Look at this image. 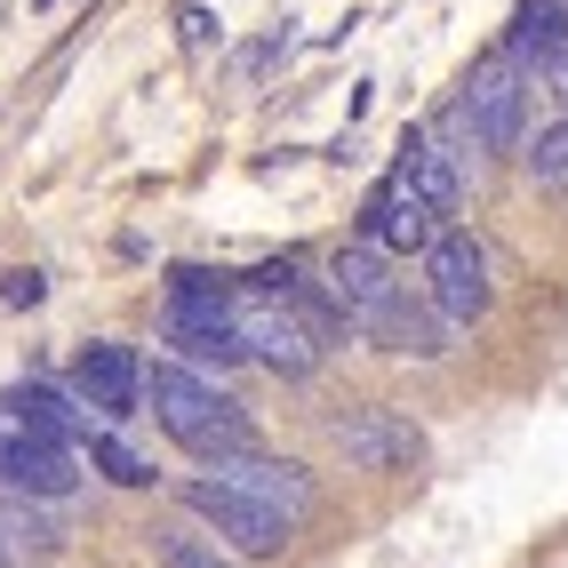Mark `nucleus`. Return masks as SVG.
Returning <instances> with one entry per match:
<instances>
[{
	"label": "nucleus",
	"mask_w": 568,
	"mask_h": 568,
	"mask_svg": "<svg viewBox=\"0 0 568 568\" xmlns=\"http://www.w3.org/2000/svg\"><path fill=\"white\" fill-rule=\"evenodd\" d=\"M328 296H336V313H345V328L368 336L376 353H408V361L448 353V321L416 305L408 281L393 273V256L376 241H353V248L328 256Z\"/></svg>",
	"instance_id": "nucleus-1"
},
{
	"label": "nucleus",
	"mask_w": 568,
	"mask_h": 568,
	"mask_svg": "<svg viewBox=\"0 0 568 568\" xmlns=\"http://www.w3.org/2000/svg\"><path fill=\"white\" fill-rule=\"evenodd\" d=\"M169 345L193 368H241V321H233V281L224 273H176L169 288Z\"/></svg>",
	"instance_id": "nucleus-3"
},
{
	"label": "nucleus",
	"mask_w": 568,
	"mask_h": 568,
	"mask_svg": "<svg viewBox=\"0 0 568 568\" xmlns=\"http://www.w3.org/2000/svg\"><path fill=\"white\" fill-rule=\"evenodd\" d=\"M465 121H473V144L480 153H520V129H528V64L520 57H488L465 72Z\"/></svg>",
	"instance_id": "nucleus-6"
},
{
	"label": "nucleus",
	"mask_w": 568,
	"mask_h": 568,
	"mask_svg": "<svg viewBox=\"0 0 568 568\" xmlns=\"http://www.w3.org/2000/svg\"><path fill=\"white\" fill-rule=\"evenodd\" d=\"M520 161H528V176H537L545 193H568V121H552V129H545L537 144H528Z\"/></svg>",
	"instance_id": "nucleus-17"
},
{
	"label": "nucleus",
	"mask_w": 568,
	"mask_h": 568,
	"mask_svg": "<svg viewBox=\"0 0 568 568\" xmlns=\"http://www.w3.org/2000/svg\"><path fill=\"white\" fill-rule=\"evenodd\" d=\"M0 408H9V416H24V425H41V433H49V440H64V448L97 433V425H89V408H72V393H57V385H32V376L0 393Z\"/></svg>",
	"instance_id": "nucleus-13"
},
{
	"label": "nucleus",
	"mask_w": 568,
	"mask_h": 568,
	"mask_svg": "<svg viewBox=\"0 0 568 568\" xmlns=\"http://www.w3.org/2000/svg\"><path fill=\"white\" fill-rule=\"evenodd\" d=\"M89 465L112 480V488H153V465L136 457V448H121V440H104V433H89Z\"/></svg>",
	"instance_id": "nucleus-16"
},
{
	"label": "nucleus",
	"mask_w": 568,
	"mask_h": 568,
	"mask_svg": "<svg viewBox=\"0 0 568 568\" xmlns=\"http://www.w3.org/2000/svg\"><path fill=\"white\" fill-rule=\"evenodd\" d=\"M184 513L209 520L216 537H224V552H241V560H273V552H288V537H296V520H281L273 505H256L248 488L216 480V473L184 480Z\"/></svg>",
	"instance_id": "nucleus-4"
},
{
	"label": "nucleus",
	"mask_w": 568,
	"mask_h": 568,
	"mask_svg": "<svg viewBox=\"0 0 568 568\" xmlns=\"http://www.w3.org/2000/svg\"><path fill=\"white\" fill-rule=\"evenodd\" d=\"M41 9H57V0H41Z\"/></svg>",
	"instance_id": "nucleus-23"
},
{
	"label": "nucleus",
	"mask_w": 568,
	"mask_h": 568,
	"mask_svg": "<svg viewBox=\"0 0 568 568\" xmlns=\"http://www.w3.org/2000/svg\"><path fill=\"white\" fill-rule=\"evenodd\" d=\"M176 24H184V49H209V41H216V17L201 9V0H184V9H176Z\"/></svg>",
	"instance_id": "nucleus-21"
},
{
	"label": "nucleus",
	"mask_w": 568,
	"mask_h": 568,
	"mask_svg": "<svg viewBox=\"0 0 568 568\" xmlns=\"http://www.w3.org/2000/svg\"><path fill=\"white\" fill-rule=\"evenodd\" d=\"M41 296H49V288H41V273H32V264H17V273L0 281V305H17V313H24V305H41Z\"/></svg>",
	"instance_id": "nucleus-20"
},
{
	"label": "nucleus",
	"mask_w": 568,
	"mask_h": 568,
	"mask_svg": "<svg viewBox=\"0 0 568 568\" xmlns=\"http://www.w3.org/2000/svg\"><path fill=\"white\" fill-rule=\"evenodd\" d=\"M72 400H89L97 416H136L144 408V368L129 345H81V361H72Z\"/></svg>",
	"instance_id": "nucleus-11"
},
{
	"label": "nucleus",
	"mask_w": 568,
	"mask_h": 568,
	"mask_svg": "<svg viewBox=\"0 0 568 568\" xmlns=\"http://www.w3.org/2000/svg\"><path fill=\"white\" fill-rule=\"evenodd\" d=\"M0 568H9V528H0Z\"/></svg>",
	"instance_id": "nucleus-22"
},
{
	"label": "nucleus",
	"mask_w": 568,
	"mask_h": 568,
	"mask_svg": "<svg viewBox=\"0 0 568 568\" xmlns=\"http://www.w3.org/2000/svg\"><path fill=\"white\" fill-rule=\"evenodd\" d=\"M144 400H153L161 433L184 448V457H201V465L248 448V408L224 393L216 376H201L193 361H153V368H144Z\"/></svg>",
	"instance_id": "nucleus-2"
},
{
	"label": "nucleus",
	"mask_w": 568,
	"mask_h": 568,
	"mask_svg": "<svg viewBox=\"0 0 568 568\" xmlns=\"http://www.w3.org/2000/svg\"><path fill=\"white\" fill-rule=\"evenodd\" d=\"M161 560H169V568H241V552L193 537V528H161Z\"/></svg>",
	"instance_id": "nucleus-18"
},
{
	"label": "nucleus",
	"mask_w": 568,
	"mask_h": 568,
	"mask_svg": "<svg viewBox=\"0 0 568 568\" xmlns=\"http://www.w3.org/2000/svg\"><path fill=\"white\" fill-rule=\"evenodd\" d=\"M328 448H336L353 473H416V465H425V433H416V416H408V408H385V400L336 416V425H328Z\"/></svg>",
	"instance_id": "nucleus-7"
},
{
	"label": "nucleus",
	"mask_w": 568,
	"mask_h": 568,
	"mask_svg": "<svg viewBox=\"0 0 568 568\" xmlns=\"http://www.w3.org/2000/svg\"><path fill=\"white\" fill-rule=\"evenodd\" d=\"M0 488H17V497H72L81 473H72V448L49 440L41 425H24V416L0 408Z\"/></svg>",
	"instance_id": "nucleus-9"
},
{
	"label": "nucleus",
	"mask_w": 568,
	"mask_h": 568,
	"mask_svg": "<svg viewBox=\"0 0 568 568\" xmlns=\"http://www.w3.org/2000/svg\"><path fill=\"white\" fill-rule=\"evenodd\" d=\"M545 49H568V0H513V32H505V57L537 64Z\"/></svg>",
	"instance_id": "nucleus-15"
},
{
	"label": "nucleus",
	"mask_w": 568,
	"mask_h": 568,
	"mask_svg": "<svg viewBox=\"0 0 568 568\" xmlns=\"http://www.w3.org/2000/svg\"><path fill=\"white\" fill-rule=\"evenodd\" d=\"M393 176H408V184H416V193H425L440 216H457V209H465V169H457V153H433L425 136H400Z\"/></svg>",
	"instance_id": "nucleus-14"
},
{
	"label": "nucleus",
	"mask_w": 568,
	"mask_h": 568,
	"mask_svg": "<svg viewBox=\"0 0 568 568\" xmlns=\"http://www.w3.org/2000/svg\"><path fill=\"white\" fill-rule=\"evenodd\" d=\"M233 321H241V345H248V361H264V368H281V376H313V361H321V345H313V328L296 321L273 288H256V281H241L233 288Z\"/></svg>",
	"instance_id": "nucleus-8"
},
{
	"label": "nucleus",
	"mask_w": 568,
	"mask_h": 568,
	"mask_svg": "<svg viewBox=\"0 0 568 568\" xmlns=\"http://www.w3.org/2000/svg\"><path fill=\"white\" fill-rule=\"evenodd\" d=\"M440 233V209L416 193L408 176H385L361 209V241H376L385 256H425V241Z\"/></svg>",
	"instance_id": "nucleus-10"
},
{
	"label": "nucleus",
	"mask_w": 568,
	"mask_h": 568,
	"mask_svg": "<svg viewBox=\"0 0 568 568\" xmlns=\"http://www.w3.org/2000/svg\"><path fill=\"white\" fill-rule=\"evenodd\" d=\"M425 296H433V313L448 328H473L488 305H497V288H488V256H480L473 233L440 224V233L425 241Z\"/></svg>",
	"instance_id": "nucleus-5"
},
{
	"label": "nucleus",
	"mask_w": 568,
	"mask_h": 568,
	"mask_svg": "<svg viewBox=\"0 0 568 568\" xmlns=\"http://www.w3.org/2000/svg\"><path fill=\"white\" fill-rule=\"evenodd\" d=\"M216 480L248 488L256 505H273L281 520H313L321 488L305 480V465H281V457H256V448H241V457H216Z\"/></svg>",
	"instance_id": "nucleus-12"
},
{
	"label": "nucleus",
	"mask_w": 568,
	"mask_h": 568,
	"mask_svg": "<svg viewBox=\"0 0 568 568\" xmlns=\"http://www.w3.org/2000/svg\"><path fill=\"white\" fill-rule=\"evenodd\" d=\"M528 72H537V89H545V97L568 112V49H545L537 64H528Z\"/></svg>",
	"instance_id": "nucleus-19"
}]
</instances>
